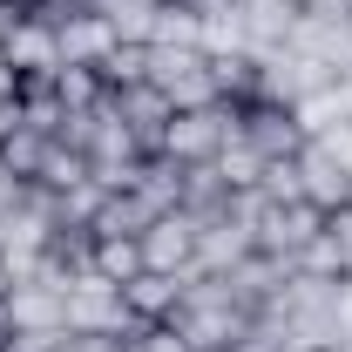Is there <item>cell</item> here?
I'll return each instance as SVG.
<instances>
[{
    "label": "cell",
    "instance_id": "1",
    "mask_svg": "<svg viewBox=\"0 0 352 352\" xmlns=\"http://www.w3.org/2000/svg\"><path fill=\"white\" fill-rule=\"evenodd\" d=\"M170 325L190 339V352H230L244 332H251V311L230 298V285H223V278L190 271V285H183V298H176Z\"/></svg>",
    "mask_w": 352,
    "mask_h": 352
},
{
    "label": "cell",
    "instance_id": "2",
    "mask_svg": "<svg viewBox=\"0 0 352 352\" xmlns=\"http://www.w3.org/2000/svg\"><path fill=\"white\" fill-rule=\"evenodd\" d=\"M149 88H163V95H170V109H210V102H217V68H210V47L149 41Z\"/></svg>",
    "mask_w": 352,
    "mask_h": 352
},
{
    "label": "cell",
    "instance_id": "3",
    "mask_svg": "<svg viewBox=\"0 0 352 352\" xmlns=\"http://www.w3.org/2000/svg\"><path fill=\"white\" fill-rule=\"evenodd\" d=\"M230 135H237V109H230V102H210V109H176L170 129H163V156H170L176 170H197V163H217Z\"/></svg>",
    "mask_w": 352,
    "mask_h": 352
},
{
    "label": "cell",
    "instance_id": "4",
    "mask_svg": "<svg viewBox=\"0 0 352 352\" xmlns=\"http://www.w3.org/2000/svg\"><path fill=\"white\" fill-rule=\"evenodd\" d=\"M61 305H68V332H109V339H129L135 325H142V318L122 305V285L102 278L95 264L68 278V298H61Z\"/></svg>",
    "mask_w": 352,
    "mask_h": 352
},
{
    "label": "cell",
    "instance_id": "5",
    "mask_svg": "<svg viewBox=\"0 0 352 352\" xmlns=\"http://www.w3.org/2000/svg\"><path fill=\"white\" fill-rule=\"evenodd\" d=\"M325 230V210H311L305 197L298 204H264L258 197V217H251V237H258V251L264 258H305V244Z\"/></svg>",
    "mask_w": 352,
    "mask_h": 352
},
{
    "label": "cell",
    "instance_id": "6",
    "mask_svg": "<svg viewBox=\"0 0 352 352\" xmlns=\"http://www.w3.org/2000/svg\"><path fill=\"white\" fill-rule=\"evenodd\" d=\"M237 135L258 149L264 163H292L311 142L305 122H298V109H278V102H244V109H237Z\"/></svg>",
    "mask_w": 352,
    "mask_h": 352
},
{
    "label": "cell",
    "instance_id": "7",
    "mask_svg": "<svg viewBox=\"0 0 352 352\" xmlns=\"http://www.w3.org/2000/svg\"><path fill=\"white\" fill-rule=\"evenodd\" d=\"M197 237H204V217L190 210H170L156 217L135 244H142V271H170V278H190L197 271Z\"/></svg>",
    "mask_w": 352,
    "mask_h": 352
},
{
    "label": "cell",
    "instance_id": "8",
    "mask_svg": "<svg viewBox=\"0 0 352 352\" xmlns=\"http://www.w3.org/2000/svg\"><path fill=\"white\" fill-rule=\"evenodd\" d=\"M109 109L122 116V129L142 142V156H163V129H170V95L149 82H129V88H109Z\"/></svg>",
    "mask_w": 352,
    "mask_h": 352
},
{
    "label": "cell",
    "instance_id": "9",
    "mask_svg": "<svg viewBox=\"0 0 352 352\" xmlns=\"http://www.w3.org/2000/svg\"><path fill=\"white\" fill-rule=\"evenodd\" d=\"M298 197H305L311 210H325V217L352 204V170L332 156V149H325V142H318V135L298 149Z\"/></svg>",
    "mask_w": 352,
    "mask_h": 352
},
{
    "label": "cell",
    "instance_id": "10",
    "mask_svg": "<svg viewBox=\"0 0 352 352\" xmlns=\"http://www.w3.org/2000/svg\"><path fill=\"white\" fill-rule=\"evenodd\" d=\"M54 41H61V61H75V68H102V54L122 41V34H116V28L88 7V14H75L68 28H54Z\"/></svg>",
    "mask_w": 352,
    "mask_h": 352
},
{
    "label": "cell",
    "instance_id": "11",
    "mask_svg": "<svg viewBox=\"0 0 352 352\" xmlns=\"http://www.w3.org/2000/svg\"><path fill=\"white\" fill-rule=\"evenodd\" d=\"M183 285L190 278H170V271H135L129 285H122V305L142 318V325H163L176 311V298H183Z\"/></svg>",
    "mask_w": 352,
    "mask_h": 352
},
{
    "label": "cell",
    "instance_id": "12",
    "mask_svg": "<svg viewBox=\"0 0 352 352\" xmlns=\"http://www.w3.org/2000/svg\"><path fill=\"white\" fill-rule=\"evenodd\" d=\"M230 204H237V190L217 176V163H197V170H183V210H190V217L217 223Z\"/></svg>",
    "mask_w": 352,
    "mask_h": 352
},
{
    "label": "cell",
    "instance_id": "13",
    "mask_svg": "<svg viewBox=\"0 0 352 352\" xmlns=\"http://www.w3.org/2000/svg\"><path fill=\"white\" fill-rule=\"evenodd\" d=\"M149 223H156V210H149V204H142L135 190H109L88 230H95V237H142Z\"/></svg>",
    "mask_w": 352,
    "mask_h": 352
},
{
    "label": "cell",
    "instance_id": "14",
    "mask_svg": "<svg viewBox=\"0 0 352 352\" xmlns=\"http://www.w3.org/2000/svg\"><path fill=\"white\" fill-rule=\"evenodd\" d=\"M122 41H149L156 34V14H163V0H88Z\"/></svg>",
    "mask_w": 352,
    "mask_h": 352
},
{
    "label": "cell",
    "instance_id": "15",
    "mask_svg": "<svg viewBox=\"0 0 352 352\" xmlns=\"http://www.w3.org/2000/svg\"><path fill=\"white\" fill-rule=\"evenodd\" d=\"M102 88H129V82H149V41H116L102 54Z\"/></svg>",
    "mask_w": 352,
    "mask_h": 352
},
{
    "label": "cell",
    "instance_id": "16",
    "mask_svg": "<svg viewBox=\"0 0 352 352\" xmlns=\"http://www.w3.org/2000/svg\"><path fill=\"white\" fill-rule=\"evenodd\" d=\"M217 176L230 183V190H237V197H244V190H258L264 156L251 149V142H244V135H230V142H223V156H217Z\"/></svg>",
    "mask_w": 352,
    "mask_h": 352
},
{
    "label": "cell",
    "instance_id": "17",
    "mask_svg": "<svg viewBox=\"0 0 352 352\" xmlns=\"http://www.w3.org/2000/svg\"><path fill=\"white\" fill-rule=\"evenodd\" d=\"M95 271L116 278V285H129L135 271H142V244L135 237H95Z\"/></svg>",
    "mask_w": 352,
    "mask_h": 352
},
{
    "label": "cell",
    "instance_id": "18",
    "mask_svg": "<svg viewBox=\"0 0 352 352\" xmlns=\"http://www.w3.org/2000/svg\"><path fill=\"white\" fill-rule=\"evenodd\" d=\"M318 244L332 251V271H339V278H352V204L325 217V230H318Z\"/></svg>",
    "mask_w": 352,
    "mask_h": 352
},
{
    "label": "cell",
    "instance_id": "19",
    "mask_svg": "<svg viewBox=\"0 0 352 352\" xmlns=\"http://www.w3.org/2000/svg\"><path fill=\"white\" fill-rule=\"evenodd\" d=\"M311 14H352V0H305Z\"/></svg>",
    "mask_w": 352,
    "mask_h": 352
},
{
    "label": "cell",
    "instance_id": "20",
    "mask_svg": "<svg viewBox=\"0 0 352 352\" xmlns=\"http://www.w3.org/2000/svg\"><path fill=\"white\" fill-rule=\"evenodd\" d=\"M311 352H352V346H311Z\"/></svg>",
    "mask_w": 352,
    "mask_h": 352
},
{
    "label": "cell",
    "instance_id": "21",
    "mask_svg": "<svg viewBox=\"0 0 352 352\" xmlns=\"http://www.w3.org/2000/svg\"><path fill=\"white\" fill-rule=\"evenodd\" d=\"M0 352H7V339H0Z\"/></svg>",
    "mask_w": 352,
    "mask_h": 352
}]
</instances>
